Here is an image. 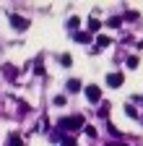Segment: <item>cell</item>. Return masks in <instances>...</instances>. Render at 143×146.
Segmentation results:
<instances>
[{
	"label": "cell",
	"instance_id": "obj_1",
	"mask_svg": "<svg viewBox=\"0 0 143 146\" xmlns=\"http://www.w3.org/2000/svg\"><path fill=\"white\" fill-rule=\"evenodd\" d=\"M81 128H86V120H83V115L63 117V120L57 123V131H81Z\"/></svg>",
	"mask_w": 143,
	"mask_h": 146
},
{
	"label": "cell",
	"instance_id": "obj_2",
	"mask_svg": "<svg viewBox=\"0 0 143 146\" xmlns=\"http://www.w3.org/2000/svg\"><path fill=\"white\" fill-rule=\"evenodd\" d=\"M83 91H86V99H88V102H91V104H96V102L101 99V89H99L96 84H91V86H86Z\"/></svg>",
	"mask_w": 143,
	"mask_h": 146
},
{
	"label": "cell",
	"instance_id": "obj_3",
	"mask_svg": "<svg viewBox=\"0 0 143 146\" xmlns=\"http://www.w3.org/2000/svg\"><path fill=\"white\" fill-rule=\"evenodd\" d=\"M11 26H13L16 31H26V29H29V21H26L24 16H16V13H13V16H11Z\"/></svg>",
	"mask_w": 143,
	"mask_h": 146
},
{
	"label": "cell",
	"instance_id": "obj_4",
	"mask_svg": "<svg viewBox=\"0 0 143 146\" xmlns=\"http://www.w3.org/2000/svg\"><path fill=\"white\" fill-rule=\"evenodd\" d=\"M122 84H125L122 73H109V76H107V86H112V89H120Z\"/></svg>",
	"mask_w": 143,
	"mask_h": 146
},
{
	"label": "cell",
	"instance_id": "obj_5",
	"mask_svg": "<svg viewBox=\"0 0 143 146\" xmlns=\"http://www.w3.org/2000/svg\"><path fill=\"white\" fill-rule=\"evenodd\" d=\"M112 44V39H109V36H99V39H96V47L94 50H104V47H109Z\"/></svg>",
	"mask_w": 143,
	"mask_h": 146
},
{
	"label": "cell",
	"instance_id": "obj_6",
	"mask_svg": "<svg viewBox=\"0 0 143 146\" xmlns=\"http://www.w3.org/2000/svg\"><path fill=\"white\" fill-rule=\"evenodd\" d=\"M68 91H73V94H76V91H81V81H78V78H70V81H68Z\"/></svg>",
	"mask_w": 143,
	"mask_h": 146
},
{
	"label": "cell",
	"instance_id": "obj_7",
	"mask_svg": "<svg viewBox=\"0 0 143 146\" xmlns=\"http://www.w3.org/2000/svg\"><path fill=\"white\" fill-rule=\"evenodd\" d=\"M8 146H24V141L18 138V133H11L8 136Z\"/></svg>",
	"mask_w": 143,
	"mask_h": 146
},
{
	"label": "cell",
	"instance_id": "obj_8",
	"mask_svg": "<svg viewBox=\"0 0 143 146\" xmlns=\"http://www.w3.org/2000/svg\"><path fill=\"white\" fill-rule=\"evenodd\" d=\"M101 29V24L96 21V16H91V18H88V31H99Z\"/></svg>",
	"mask_w": 143,
	"mask_h": 146
},
{
	"label": "cell",
	"instance_id": "obj_9",
	"mask_svg": "<svg viewBox=\"0 0 143 146\" xmlns=\"http://www.w3.org/2000/svg\"><path fill=\"white\" fill-rule=\"evenodd\" d=\"M76 39L78 42H91V36H88L86 31H76Z\"/></svg>",
	"mask_w": 143,
	"mask_h": 146
},
{
	"label": "cell",
	"instance_id": "obj_10",
	"mask_svg": "<svg viewBox=\"0 0 143 146\" xmlns=\"http://www.w3.org/2000/svg\"><path fill=\"white\" fill-rule=\"evenodd\" d=\"M125 112H128V117H138V112H135V107H133V104L125 107Z\"/></svg>",
	"mask_w": 143,
	"mask_h": 146
},
{
	"label": "cell",
	"instance_id": "obj_11",
	"mask_svg": "<svg viewBox=\"0 0 143 146\" xmlns=\"http://www.w3.org/2000/svg\"><path fill=\"white\" fill-rule=\"evenodd\" d=\"M128 68H138V58H135V55H130V58H128Z\"/></svg>",
	"mask_w": 143,
	"mask_h": 146
},
{
	"label": "cell",
	"instance_id": "obj_12",
	"mask_svg": "<svg viewBox=\"0 0 143 146\" xmlns=\"http://www.w3.org/2000/svg\"><path fill=\"white\" fill-rule=\"evenodd\" d=\"M78 24H81V21H78V16H70V21H68V26H70V29H76Z\"/></svg>",
	"mask_w": 143,
	"mask_h": 146
},
{
	"label": "cell",
	"instance_id": "obj_13",
	"mask_svg": "<svg viewBox=\"0 0 143 146\" xmlns=\"http://www.w3.org/2000/svg\"><path fill=\"white\" fill-rule=\"evenodd\" d=\"M60 63H63V65H70V63H73V58H70V55L65 52V55H63V58H60Z\"/></svg>",
	"mask_w": 143,
	"mask_h": 146
},
{
	"label": "cell",
	"instance_id": "obj_14",
	"mask_svg": "<svg viewBox=\"0 0 143 146\" xmlns=\"http://www.w3.org/2000/svg\"><path fill=\"white\" fill-rule=\"evenodd\" d=\"M63 146H76V138H73V136H68V138H63Z\"/></svg>",
	"mask_w": 143,
	"mask_h": 146
},
{
	"label": "cell",
	"instance_id": "obj_15",
	"mask_svg": "<svg viewBox=\"0 0 143 146\" xmlns=\"http://www.w3.org/2000/svg\"><path fill=\"white\" fill-rule=\"evenodd\" d=\"M125 18H128V21H135L138 13H135V11H128V13H125Z\"/></svg>",
	"mask_w": 143,
	"mask_h": 146
},
{
	"label": "cell",
	"instance_id": "obj_16",
	"mask_svg": "<svg viewBox=\"0 0 143 146\" xmlns=\"http://www.w3.org/2000/svg\"><path fill=\"white\" fill-rule=\"evenodd\" d=\"M83 131H86L88 136H96V128H94V125H86V128H83Z\"/></svg>",
	"mask_w": 143,
	"mask_h": 146
},
{
	"label": "cell",
	"instance_id": "obj_17",
	"mask_svg": "<svg viewBox=\"0 0 143 146\" xmlns=\"http://www.w3.org/2000/svg\"><path fill=\"white\" fill-rule=\"evenodd\" d=\"M34 73H39V76L44 73V68H42V60H37V68H34Z\"/></svg>",
	"mask_w": 143,
	"mask_h": 146
},
{
	"label": "cell",
	"instance_id": "obj_18",
	"mask_svg": "<svg viewBox=\"0 0 143 146\" xmlns=\"http://www.w3.org/2000/svg\"><path fill=\"white\" fill-rule=\"evenodd\" d=\"M65 104V97H55V107H63Z\"/></svg>",
	"mask_w": 143,
	"mask_h": 146
},
{
	"label": "cell",
	"instance_id": "obj_19",
	"mask_svg": "<svg viewBox=\"0 0 143 146\" xmlns=\"http://www.w3.org/2000/svg\"><path fill=\"white\" fill-rule=\"evenodd\" d=\"M117 146H128V143H117Z\"/></svg>",
	"mask_w": 143,
	"mask_h": 146
}]
</instances>
